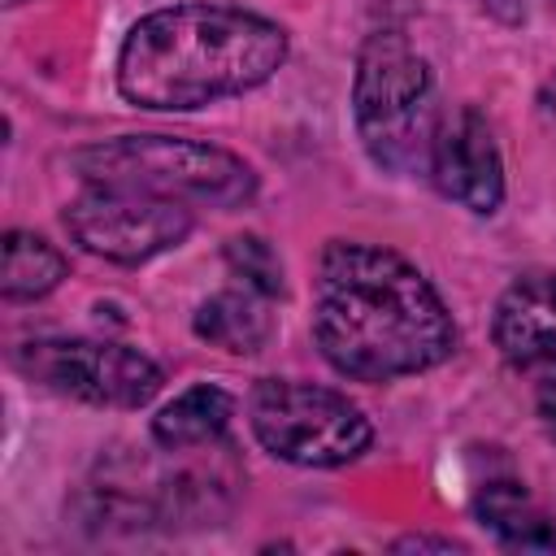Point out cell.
<instances>
[{
  "instance_id": "11",
  "label": "cell",
  "mask_w": 556,
  "mask_h": 556,
  "mask_svg": "<svg viewBox=\"0 0 556 556\" xmlns=\"http://www.w3.org/2000/svg\"><path fill=\"white\" fill-rule=\"evenodd\" d=\"M269 295L243 287V291H217L208 295L200 308H195V334L208 339L213 348L222 352H235V356H252L265 348L274 321H269V308H265Z\"/></svg>"
},
{
  "instance_id": "14",
  "label": "cell",
  "mask_w": 556,
  "mask_h": 556,
  "mask_svg": "<svg viewBox=\"0 0 556 556\" xmlns=\"http://www.w3.org/2000/svg\"><path fill=\"white\" fill-rule=\"evenodd\" d=\"M226 265L243 278V287L261 291V295H282V261L274 256V248L261 235H235L226 243Z\"/></svg>"
},
{
  "instance_id": "3",
  "label": "cell",
  "mask_w": 556,
  "mask_h": 556,
  "mask_svg": "<svg viewBox=\"0 0 556 556\" xmlns=\"http://www.w3.org/2000/svg\"><path fill=\"white\" fill-rule=\"evenodd\" d=\"M70 165L87 187L143 191L178 204L235 208L256 195V174L243 156L178 135H122L74 152Z\"/></svg>"
},
{
  "instance_id": "4",
  "label": "cell",
  "mask_w": 556,
  "mask_h": 556,
  "mask_svg": "<svg viewBox=\"0 0 556 556\" xmlns=\"http://www.w3.org/2000/svg\"><path fill=\"white\" fill-rule=\"evenodd\" d=\"M352 104L356 130L378 165L408 169L430 152V70L400 35H374L361 48Z\"/></svg>"
},
{
  "instance_id": "16",
  "label": "cell",
  "mask_w": 556,
  "mask_h": 556,
  "mask_svg": "<svg viewBox=\"0 0 556 556\" xmlns=\"http://www.w3.org/2000/svg\"><path fill=\"white\" fill-rule=\"evenodd\" d=\"M534 387H539V421L556 439V378L552 382H534Z\"/></svg>"
},
{
  "instance_id": "5",
  "label": "cell",
  "mask_w": 556,
  "mask_h": 556,
  "mask_svg": "<svg viewBox=\"0 0 556 556\" xmlns=\"http://www.w3.org/2000/svg\"><path fill=\"white\" fill-rule=\"evenodd\" d=\"M248 413L261 447L304 469L348 465L374 439L369 417L348 395L295 378H261Z\"/></svg>"
},
{
  "instance_id": "10",
  "label": "cell",
  "mask_w": 556,
  "mask_h": 556,
  "mask_svg": "<svg viewBox=\"0 0 556 556\" xmlns=\"http://www.w3.org/2000/svg\"><path fill=\"white\" fill-rule=\"evenodd\" d=\"M478 521L517 552H556V526L552 517L526 495L521 482H486L473 500Z\"/></svg>"
},
{
  "instance_id": "7",
  "label": "cell",
  "mask_w": 556,
  "mask_h": 556,
  "mask_svg": "<svg viewBox=\"0 0 556 556\" xmlns=\"http://www.w3.org/2000/svg\"><path fill=\"white\" fill-rule=\"evenodd\" d=\"M65 230L91 256L117 265H143L191 235V208L178 200L117 191V187H87L65 208Z\"/></svg>"
},
{
  "instance_id": "17",
  "label": "cell",
  "mask_w": 556,
  "mask_h": 556,
  "mask_svg": "<svg viewBox=\"0 0 556 556\" xmlns=\"http://www.w3.org/2000/svg\"><path fill=\"white\" fill-rule=\"evenodd\" d=\"M543 104H547V113L556 117V74L547 78V87H543Z\"/></svg>"
},
{
  "instance_id": "8",
  "label": "cell",
  "mask_w": 556,
  "mask_h": 556,
  "mask_svg": "<svg viewBox=\"0 0 556 556\" xmlns=\"http://www.w3.org/2000/svg\"><path fill=\"white\" fill-rule=\"evenodd\" d=\"M430 178L447 200L465 204L469 213H495V204L504 200L500 148L491 139V126L473 109L452 113L434 130V139H430Z\"/></svg>"
},
{
  "instance_id": "9",
  "label": "cell",
  "mask_w": 556,
  "mask_h": 556,
  "mask_svg": "<svg viewBox=\"0 0 556 556\" xmlns=\"http://www.w3.org/2000/svg\"><path fill=\"white\" fill-rule=\"evenodd\" d=\"M491 334L500 356L517 374L534 382H552L556 378V274L517 278L495 304Z\"/></svg>"
},
{
  "instance_id": "12",
  "label": "cell",
  "mask_w": 556,
  "mask_h": 556,
  "mask_svg": "<svg viewBox=\"0 0 556 556\" xmlns=\"http://www.w3.org/2000/svg\"><path fill=\"white\" fill-rule=\"evenodd\" d=\"M235 417V400L213 387V382H200L191 391H182L178 400H169L156 417H152V439L169 452H187V447H204L213 439L226 434Z\"/></svg>"
},
{
  "instance_id": "6",
  "label": "cell",
  "mask_w": 556,
  "mask_h": 556,
  "mask_svg": "<svg viewBox=\"0 0 556 556\" xmlns=\"http://www.w3.org/2000/svg\"><path fill=\"white\" fill-rule=\"evenodd\" d=\"M22 374L100 408H139L161 391V369L122 343L104 339H39L17 352Z\"/></svg>"
},
{
  "instance_id": "15",
  "label": "cell",
  "mask_w": 556,
  "mask_h": 556,
  "mask_svg": "<svg viewBox=\"0 0 556 556\" xmlns=\"http://www.w3.org/2000/svg\"><path fill=\"white\" fill-rule=\"evenodd\" d=\"M395 552H460L456 539H430V534H408L395 543Z\"/></svg>"
},
{
  "instance_id": "13",
  "label": "cell",
  "mask_w": 556,
  "mask_h": 556,
  "mask_svg": "<svg viewBox=\"0 0 556 556\" xmlns=\"http://www.w3.org/2000/svg\"><path fill=\"white\" fill-rule=\"evenodd\" d=\"M65 278V256L30 235V230H9L4 235V265H0V291L4 300H39Z\"/></svg>"
},
{
  "instance_id": "2",
  "label": "cell",
  "mask_w": 556,
  "mask_h": 556,
  "mask_svg": "<svg viewBox=\"0 0 556 556\" xmlns=\"http://www.w3.org/2000/svg\"><path fill=\"white\" fill-rule=\"evenodd\" d=\"M287 61V35L230 4L156 9L122 43L117 87L139 109H200L261 87Z\"/></svg>"
},
{
  "instance_id": "1",
  "label": "cell",
  "mask_w": 556,
  "mask_h": 556,
  "mask_svg": "<svg viewBox=\"0 0 556 556\" xmlns=\"http://www.w3.org/2000/svg\"><path fill=\"white\" fill-rule=\"evenodd\" d=\"M313 339L361 382L421 374L452 356L456 326L417 265L378 243H326L313 278Z\"/></svg>"
}]
</instances>
